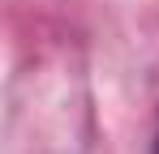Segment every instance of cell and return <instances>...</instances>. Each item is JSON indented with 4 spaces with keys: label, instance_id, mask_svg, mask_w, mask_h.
Returning <instances> with one entry per match:
<instances>
[{
    "label": "cell",
    "instance_id": "6da1fadb",
    "mask_svg": "<svg viewBox=\"0 0 159 154\" xmlns=\"http://www.w3.org/2000/svg\"><path fill=\"white\" fill-rule=\"evenodd\" d=\"M155 154H159V141H155Z\"/></svg>",
    "mask_w": 159,
    "mask_h": 154
}]
</instances>
